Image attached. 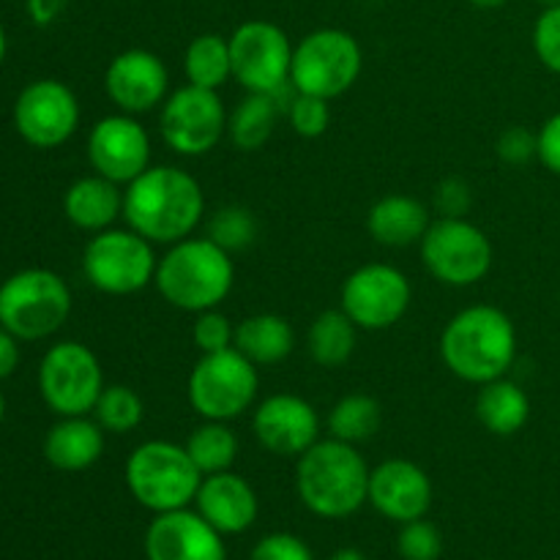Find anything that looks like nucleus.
I'll list each match as a JSON object with an SVG mask.
<instances>
[{
	"instance_id": "obj_12",
	"label": "nucleus",
	"mask_w": 560,
	"mask_h": 560,
	"mask_svg": "<svg viewBox=\"0 0 560 560\" xmlns=\"http://www.w3.org/2000/svg\"><path fill=\"white\" fill-rule=\"evenodd\" d=\"M228 115L219 91L186 82L164 98L159 109V131L164 145L178 156H206L228 135Z\"/></svg>"
},
{
	"instance_id": "obj_7",
	"label": "nucleus",
	"mask_w": 560,
	"mask_h": 560,
	"mask_svg": "<svg viewBox=\"0 0 560 560\" xmlns=\"http://www.w3.org/2000/svg\"><path fill=\"white\" fill-rule=\"evenodd\" d=\"M257 370L260 366L252 364L235 348L202 353L186 383L189 405L208 421L238 419L257 402V392H260V372Z\"/></svg>"
},
{
	"instance_id": "obj_8",
	"label": "nucleus",
	"mask_w": 560,
	"mask_h": 560,
	"mask_svg": "<svg viewBox=\"0 0 560 560\" xmlns=\"http://www.w3.org/2000/svg\"><path fill=\"white\" fill-rule=\"evenodd\" d=\"M364 66V52L348 31L317 27L293 47L290 85L295 93L337 98L355 85Z\"/></svg>"
},
{
	"instance_id": "obj_13",
	"label": "nucleus",
	"mask_w": 560,
	"mask_h": 560,
	"mask_svg": "<svg viewBox=\"0 0 560 560\" xmlns=\"http://www.w3.org/2000/svg\"><path fill=\"white\" fill-rule=\"evenodd\" d=\"M413 288L399 268L388 262H366L342 282L339 310L364 331H386L410 310Z\"/></svg>"
},
{
	"instance_id": "obj_2",
	"label": "nucleus",
	"mask_w": 560,
	"mask_h": 560,
	"mask_svg": "<svg viewBox=\"0 0 560 560\" xmlns=\"http://www.w3.org/2000/svg\"><path fill=\"white\" fill-rule=\"evenodd\" d=\"M441 359L452 375L474 386L506 377L517 359V328L498 306H468L443 328Z\"/></svg>"
},
{
	"instance_id": "obj_38",
	"label": "nucleus",
	"mask_w": 560,
	"mask_h": 560,
	"mask_svg": "<svg viewBox=\"0 0 560 560\" xmlns=\"http://www.w3.org/2000/svg\"><path fill=\"white\" fill-rule=\"evenodd\" d=\"M495 153L501 162L514 164H528L530 159L539 156V140H536V131L525 129V126H512V129L503 131L495 142Z\"/></svg>"
},
{
	"instance_id": "obj_33",
	"label": "nucleus",
	"mask_w": 560,
	"mask_h": 560,
	"mask_svg": "<svg viewBox=\"0 0 560 560\" xmlns=\"http://www.w3.org/2000/svg\"><path fill=\"white\" fill-rule=\"evenodd\" d=\"M208 238L224 252H244L257 238V219L244 206H224L208 222Z\"/></svg>"
},
{
	"instance_id": "obj_23",
	"label": "nucleus",
	"mask_w": 560,
	"mask_h": 560,
	"mask_svg": "<svg viewBox=\"0 0 560 560\" xmlns=\"http://www.w3.org/2000/svg\"><path fill=\"white\" fill-rule=\"evenodd\" d=\"M63 213L77 230L102 233L124 217V189L98 173L77 178L63 195Z\"/></svg>"
},
{
	"instance_id": "obj_10",
	"label": "nucleus",
	"mask_w": 560,
	"mask_h": 560,
	"mask_svg": "<svg viewBox=\"0 0 560 560\" xmlns=\"http://www.w3.org/2000/svg\"><path fill=\"white\" fill-rule=\"evenodd\" d=\"M419 246L427 271L448 288L479 284L492 268L490 238L465 217L432 219Z\"/></svg>"
},
{
	"instance_id": "obj_25",
	"label": "nucleus",
	"mask_w": 560,
	"mask_h": 560,
	"mask_svg": "<svg viewBox=\"0 0 560 560\" xmlns=\"http://www.w3.org/2000/svg\"><path fill=\"white\" fill-rule=\"evenodd\" d=\"M295 348V331L290 320L273 312L249 315L235 326V350L255 366L282 364Z\"/></svg>"
},
{
	"instance_id": "obj_3",
	"label": "nucleus",
	"mask_w": 560,
	"mask_h": 560,
	"mask_svg": "<svg viewBox=\"0 0 560 560\" xmlns=\"http://www.w3.org/2000/svg\"><path fill=\"white\" fill-rule=\"evenodd\" d=\"M370 465L353 443L326 438L295 463L301 503L323 520H345L370 501Z\"/></svg>"
},
{
	"instance_id": "obj_21",
	"label": "nucleus",
	"mask_w": 560,
	"mask_h": 560,
	"mask_svg": "<svg viewBox=\"0 0 560 560\" xmlns=\"http://www.w3.org/2000/svg\"><path fill=\"white\" fill-rule=\"evenodd\" d=\"M195 503L202 520L211 523L222 536H235L249 530L255 525L257 512H260L257 492L252 490V485L244 476L233 474V470L202 476Z\"/></svg>"
},
{
	"instance_id": "obj_35",
	"label": "nucleus",
	"mask_w": 560,
	"mask_h": 560,
	"mask_svg": "<svg viewBox=\"0 0 560 560\" xmlns=\"http://www.w3.org/2000/svg\"><path fill=\"white\" fill-rule=\"evenodd\" d=\"M399 556L405 560H438L443 552V539L441 530L432 523H427L424 517L413 520V523H405L399 530Z\"/></svg>"
},
{
	"instance_id": "obj_14",
	"label": "nucleus",
	"mask_w": 560,
	"mask_h": 560,
	"mask_svg": "<svg viewBox=\"0 0 560 560\" xmlns=\"http://www.w3.org/2000/svg\"><path fill=\"white\" fill-rule=\"evenodd\" d=\"M230 58L233 80H238L246 93H277L290 85L293 44L277 22H241L230 36Z\"/></svg>"
},
{
	"instance_id": "obj_39",
	"label": "nucleus",
	"mask_w": 560,
	"mask_h": 560,
	"mask_svg": "<svg viewBox=\"0 0 560 560\" xmlns=\"http://www.w3.org/2000/svg\"><path fill=\"white\" fill-rule=\"evenodd\" d=\"M249 560H315L304 539L293 534H268L252 550Z\"/></svg>"
},
{
	"instance_id": "obj_46",
	"label": "nucleus",
	"mask_w": 560,
	"mask_h": 560,
	"mask_svg": "<svg viewBox=\"0 0 560 560\" xmlns=\"http://www.w3.org/2000/svg\"><path fill=\"white\" fill-rule=\"evenodd\" d=\"M5 52H9V38H5V27L3 22H0V66H3Z\"/></svg>"
},
{
	"instance_id": "obj_15",
	"label": "nucleus",
	"mask_w": 560,
	"mask_h": 560,
	"mask_svg": "<svg viewBox=\"0 0 560 560\" xmlns=\"http://www.w3.org/2000/svg\"><path fill=\"white\" fill-rule=\"evenodd\" d=\"M14 126L33 148H58L74 137L80 126V102L60 80H36L14 102Z\"/></svg>"
},
{
	"instance_id": "obj_6",
	"label": "nucleus",
	"mask_w": 560,
	"mask_h": 560,
	"mask_svg": "<svg viewBox=\"0 0 560 560\" xmlns=\"http://www.w3.org/2000/svg\"><path fill=\"white\" fill-rule=\"evenodd\" d=\"M69 315V284L49 268H25L0 284V328L22 342L52 337Z\"/></svg>"
},
{
	"instance_id": "obj_44",
	"label": "nucleus",
	"mask_w": 560,
	"mask_h": 560,
	"mask_svg": "<svg viewBox=\"0 0 560 560\" xmlns=\"http://www.w3.org/2000/svg\"><path fill=\"white\" fill-rule=\"evenodd\" d=\"M328 560H366V558L361 556L359 550H353V547H342V550L334 552V556L328 558Z\"/></svg>"
},
{
	"instance_id": "obj_28",
	"label": "nucleus",
	"mask_w": 560,
	"mask_h": 560,
	"mask_svg": "<svg viewBox=\"0 0 560 560\" xmlns=\"http://www.w3.org/2000/svg\"><path fill=\"white\" fill-rule=\"evenodd\" d=\"M355 342H359V326L342 310L320 312L312 320L310 337H306L312 361L326 366V370H337V366L348 364Z\"/></svg>"
},
{
	"instance_id": "obj_36",
	"label": "nucleus",
	"mask_w": 560,
	"mask_h": 560,
	"mask_svg": "<svg viewBox=\"0 0 560 560\" xmlns=\"http://www.w3.org/2000/svg\"><path fill=\"white\" fill-rule=\"evenodd\" d=\"M191 339L200 348V353H219V350L235 348V326L219 310L197 312Z\"/></svg>"
},
{
	"instance_id": "obj_29",
	"label": "nucleus",
	"mask_w": 560,
	"mask_h": 560,
	"mask_svg": "<svg viewBox=\"0 0 560 560\" xmlns=\"http://www.w3.org/2000/svg\"><path fill=\"white\" fill-rule=\"evenodd\" d=\"M184 74L189 85L219 91L233 80V58H230V38L219 33H200L191 38L184 52Z\"/></svg>"
},
{
	"instance_id": "obj_37",
	"label": "nucleus",
	"mask_w": 560,
	"mask_h": 560,
	"mask_svg": "<svg viewBox=\"0 0 560 560\" xmlns=\"http://www.w3.org/2000/svg\"><path fill=\"white\" fill-rule=\"evenodd\" d=\"M534 52L545 69L560 77V5H547L534 25Z\"/></svg>"
},
{
	"instance_id": "obj_16",
	"label": "nucleus",
	"mask_w": 560,
	"mask_h": 560,
	"mask_svg": "<svg viewBox=\"0 0 560 560\" xmlns=\"http://www.w3.org/2000/svg\"><path fill=\"white\" fill-rule=\"evenodd\" d=\"M88 159L98 175L129 186L151 167V135L137 115H107L88 135Z\"/></svg>"
},
{
	"instance_id": "obj_31",
	"label": "nucleus",
	"mask_w": 560,
	"mask_h": 560,
	"mask_svg": "<svg viewBox=\"0 0 560 560\" xmlns=\"http://www.w3.org/2000/svg\"><path fill=\"white\" fill-rule=\"evenodd\" d=\"M381 421L383 413L375 397H370V394H348V397L339 399L331 408V413H328V432H331V438H337V441L359 446V443L377 435Z\"/></svg>"
},
{
	"instance_id": "obj_45",
	"label": "nucleus",
	"mask_w": 560,
	"mask_h": 560,
	"mask_svg": "<svg viewBox=\"0 0 560 560\" xmlns=\"http://www.w3.org/2000/svg\"><path fill=\"white\" fill-rule=\"evenodd\" d=\"M468 3L476 5V9L492 11V9H501V5H506L509 0H468Z\"/></svg>"
},
{
	"instance_id": "obj_27",
	"label": "nucleus",
	"mask_w": 560,
	"mask_h": 560,
	"mask_svg": "<svg viewBox=\"0 0 560 560\" xmlns=\"http://www.w3.org/2000/svg\"><path fill=\"white\" fill-rule=\"evenodd\" d=\"M279 91L277 93H246L244 102L228 115V137L238 151H260L271 140L279 120Z\"/></svg>"
},
{
	"instance_id": "obj_34",
	"label": "nucleus",
	"mask_w": 560,
	"mask_h": 560,
	"mask_svg": "<svg viewBox=\"0 0 560 560\" xmlns=\"http://www.w3.org/2000/svg\"><path fill=\"white\" fill-rule=\"evenodd\" d=\"M288 120L293 131L304 140H315V137L326 135L328 124H331V107L328 98L310 96V93H295L288 104Z\"/></svg>"
},
{
	"instance_id": "obj_47",
	"label": "nucleus",
	"mask_w": 560,
	"mask_h": 560,
	"mask_svg": "<svg viewBox=\"0 0 560 560\" xmlns=\"http://www.w3.org/2000/svg\"><path fill=\"white\" fill-rule=\"evenodd\" d=\"M3 419H5V397L3 392H0V424H3Z\"/></svg>"
},
{
	"instance_id": "obj_48",
	"label": "nucleus",
	"mask_w": 560,
	"mask_h": 560,
	"mask_svg": "<svg viewBox=\"0 0 560 560\" xmlns=\"http://www.w3.org/2000/svg\"><path fill=\"white\" fill-rule=\"evenodd\" d=\"M536 3H541L547 9V5H560V0H536Z\"/></svg>"
},
{
	"instance_id": "obj_22",
	"label": "nucleus",
	"mask_w": 560,
	"mask_h": 560,
	"mask_svg": "<svg viewBox=\"0 0 560 560\" xmlns=\"http://www.w3.org/2000/svg\"><path fill=\"white\" fill-rule=\"evenodd\" d=\"M104 435L107 432L98 427L96 419L60 416L44 438V457L52 468L66 470V474H80V470L93 468L102 459Z\"/></svg>"
},
{
	"instance_id": "obj_9",
	"label": "nucleus",
	"mask_w": 560,
	"mask_h": 560,
	"mask_svg": "<svg viewBox=\"0 0 560 560\" xmlns=\"http://www.w3.org/2000/svg\"><path fill=\"white\" fill-rule=\"evenodd\" d=\"M159 257L153 244L135 230H102L93 233L82 255L85 279L107 295H131L145 290L156 277Z\"/></svg>"
},
{
	"instance_id": "obj_5",
	"label": "nucleus",
	"mask_w": 560,
	"mask_h": 560,
	"mask_svg": "<svg viewBox=\"0 0 560 560\" xmlns=\"http://www.w3.org/2000/svg\"><path fill=\"white\" fill-rule=\"evenodd\" d=\"M202 474L189 452L170 441H145L126 459V487L148 512L164 514L195 503Z\"/></svg>"
},
{
	"instance_id": "obj_17",
	"label": "nucleus",
	"mask_w": 560,
	"mask_h": 560,
	"mask_svg": "<svg viewBox=\"0 0 560 560\" xmlns=\"http://www.w3.org/2000/svg\"><path fill=\"white\" fill-rule=\"evenodd\" d=\"M252 432L266 452L299 459L320 441V416L315 405L295 394H271L255 405Z\"/></svg>"
},
{
	"instance_id": "obj_19",
	"label": "nucleus",
	"mask_w": 560,
	"mask_h": 560,
	"mask_svg": "<svg viewBox=\"0 0 560 560\" xmlns=\"http://www.w3.org/2000/svg\"><path fill=\"white\" fill-rule=\"evenodd\" d=\"M148 560H224L222 534L200 512L175 509L156 514L145 530Z\"/></svg>"
},
{
	"instance_id": "obj_40",
	"label": "nucleus",
	"mask_w": 560,
	"mask_h": 560,
	"mask_svg": "<svg viewBox=\"0 0 560 560\" xmlns=\"http://www.w3.org/2000/svg\"><path fill=\"white\" fill-rule=\"evenodd\" d=\"M474 206V189L465 178H443L435 189V208L441 217H465Z\"/></svg>"
},
{
	"instance_id": "obj_32",
	"label": "nucleus",
	"mask_w": 560,
	"mask_h": 560,
	"mask_svg": "<svg viewBox=\"0 0 560 560\" xmlns=\"http://www.w3.org/2000/svg\"><path fill=\"white\" fill-rule=\"evenodd\" d=\"M93 419L98 421L107 435H126V432L137 430L145 419V405H142L140 394L129 386H104L98 394L96 405H93Z\"/></svg>"
},
{
	"instance_id": "obj_24",
	"label": "nucleus",
	"mask_w": 560,
	"mask_h": 560,
	"mask_svg": "<svg viewBox=\"0 0 560 560\" xmlns=\"http://www.w3.org/2000/svg\"><path fill=\"white\" fill-rule=\"evenodd\" d=\"M430 208L410 195H386L366 213V230L372 241L388 249H405V246L421 244L430 230Z\"/></svg>"
},
{
	"instance_id": "obj_11",
	"label": "nucleus",
	"mask_w": 560,
	"mask_h": 560,
	"mask_svg": "<svg viewBox=\"0 0 560 560\" xmlns=\"http://www.w3.org/2000/svg\"><path fill=\"white\" fill-rule=\"evenodd\" d=\"M38 392L55 416L93 413V405L104 392V372L96 353L71 339L52 345L38 366Z\"/></svg>"
},
{
	"instance_id": "obj_43",
	"label": "nucleus",
	"mask_w": 560,
	"mask_h": 560,
	"mask_svg": "<svg viewBox=\"0 0 560 560\" xmlns=\"http://www.w3.org/2000/svg\"><path fill=\"white\" fill-rule=\"evenodd\" d=\"M66 0H27V16L36 22L38 27H47L63 14Z\"/></svg>"
},
{
	"instance_id": "obj_4",
	"label": "nucleus",
	"mask_w": 560,
	"mask_h": 560,
	"mask_svg": "<svg viewBox=\"0 0 560 560\" xmlns=\"http://www.w3.org/2000/svg\"><path fill=\"white\" fill-rule=\"evenodd\" d=\"M153 284L159 295L180 312L197 315V312L219 310V304L233 293V255L213 244L208 235L206 238L189 235L159 257Z\"/></svg>"
},
{
	"instance_id": "obj_20",
	"label": "nucleus",
	"mask_w": 560,
	"mask_h": 560,
	"mask_svg": "<svg viewBox=\"0 0 560 560\" xmlns=\"http://www.w3.org/2000/svg\"><path fill=\"white\" fill-rule=\"evenodd\" d=\"M432 481L410 459H386L370 474V503L392 523H413L432 509Z\"/></svg>"
},
{
	"instance_id": "obj_18",
	"label": "nucleus",
	"mask_w": 560,
	"mask_h": 560,
	"mask_svg": "<svg viewBox=\"0 0 560 560\" xmlns=\"http://www.w3.org/2000/svg\"><path fill=\"white\" fill-rule=\"evenodd\" d=\"M104 91L118 113L142 115L162 107L170 96V71L151 49H124L104 74Z\"/></svg>"
},
{
	"instance_id": "obj_26",
	"label": "nucleus",
	"mask_w": 560,
	"mask_h": 560,
	"mask_svg": "<svg viewBox=\"0 0 560 560\" xmlns=\"http://www.w3.org/2000/svg\"><path fill=\"white\" fill-rule=\"evenodd\" d=\"M476 397V419L487 432L498 438H512L528 424L530 419V399L523 388L509 377L479 386Z\"/></svg>"
},
{
	"instance_id": "obj_42",
	"label": "nucleus",
	"mask_w": 560,
	"mask_h": 560,
	"mask_svg": "<svg viewBox=\"0 0 560 560\" xmlns=\"http://www.w3.org/2000/svg\"><path fill=\"white\" fill-rule=\"evenodd\" d=\"M20 339L14 334H9L5 328H0V381L11 377L20 366Z\"/></svg>"
},
{
	"instance_id": "obj_1",
	"label": "nucleus",
	"mask_w": 560,
	"mask_h": 560,
	"mask_svg": "<svg viewBox=\"0 0 560 560\" xmlns=\"http://www.w3.org/2000/svg\"><path fill=\"white\" fill-rule=\"evenodd\" d=\"M206 195L200 180L180 167L159 164L124 189V219L151 244L173 246L189 238L202 222Z\"/></svg>"
},
{
	"instance_id": "obj_41",
	"label": "nucleus",
	"mask_w": 560,
	"mask_h": 560,
	"mask_svg": "<svg viewBox=\"0 0 560 560\" xmlns=\"http://www.w3.org/2000/svg\"><path fill=\"white\" fill-rule=\"evenodd\" d=\"M536 140H539V162L550 170L552 175H560V113L550 115V118L541 124V129L536 131Z\"/></svg>"
},
{
	"instance_id": "obj_30",
	"label": "nucleus",
	"mask_w": 560,
	"mask_h": 560,
	"mask_svg": "<svg viewBox=\"0 0 560 560\" xmlns=\"http://www.w3.org/2000/svg\"><path fill=\"white\" fill-rule=\"evenodd\" d=\"M184 448L189 452L191 463L202 476L224 474L238 459V438L230 430L228 421H202L191 435L186 438Z\"/></svg>"
}]
</instances>
